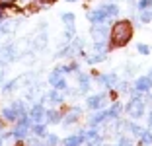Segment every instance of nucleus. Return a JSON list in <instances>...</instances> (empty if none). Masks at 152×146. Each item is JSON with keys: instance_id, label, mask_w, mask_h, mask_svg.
Returning a JSON list of instances; mask_svg holds the SVG:
<instances>
[{"instance_id": "obj_1", "label": "nucleus", "mask_w": 152, "mask_h": 146, "mask_svg": "<svg viewBox=\"0 0 152 146\" xmlns=\"http://www.w3.org/2000/svg\"><path fill=\"white\" fill-rule=\"evenodd\" d=\"M111 45L113 47H125L127 43L133 37V26L127 20H121V22H115L111 27Z\"/></svg>"}, {"instance_id": "obj_2", "label": "nucleus", "mask_w": 152, "mask_h": 146, "mask_svg": "<svg viewBox=\"0 0 152 146\" xmlns=\"http://www.w3.org/2000/svg\"><path fill=\"white\" fill-rule=\"evenodd\" d=\"M127 113H129L133 119H139V117L144 115V103H142V99H140L139 96H134L133 99L129 101V105H127Z\"/></svg>"}, {"instance_id": "obj_3", "label": "nucleus", "mask_w": 152, "mask_h": 146, "mask_svg": "<svg viewBox=\"0 0 152 146\" xmlns=\"http://www.w3.org/2000/svg\"><path fill=\"white\" fill-rule=\"evenodd\" d=\"M61 74H63V72L57 68V70L51 72V76H49V84H53L55 90H64V88H66V80H64Z\"/></svg>"}, {"instance_id": "obj_4", "label": "nucleus", "mask_w": 152, "mask_h": 146, "mask_svg": "<svg viewBox=\"0 0 152 146\" xmlns=\"http://www.w3.org/2000/svg\"><path fill=\"white\" fill-rule=\"evenodd\" d=\"M82 137L88 146H102V137L98 134V131H86V133H82Z\"/></svg>"}, {"instance_id": "obj_5", "label": "nucleus", "mask_w": 152, "mask_h": 146, "mask_svg": "<svg viewBox=\"0 0 152 146\" xmlns=\"http://www.w3.org/2000/svg\"><path fill=\"white\" fill-rule=\"evenodd\" d=\"M88 20L92 23H103V22H105V20H107V14H105V10H103V6L98 8V10H94V12H90Z\"/></svg>"}, {"instance_id": "obj_6", "label": "nucleus", "mask_w": 152, "mask_h": 146, "mask_svg": "<svg viewBox=\"0 0 152 146\" xmlns=\"http://www.w3.org/2000/svg\"><path fill=\"white\" fill-rule=\"evenodd\" d=\"M45 115H47V113H45V109H43V105H33L31 107V111H29V119L33 121V123H41V121L45 119Z\"/></svg>"}, {"instance_id": "obj_7", "label": "nucleus", "mask_w": 152, "mask_h": 146, "mask_svg": "<svg viewBox=\"0 0 152 146\" xmlns=\"http://www.w3.org/2000/svg\"><path fill=\"white\" fill-rule=\"evenodd\" d=\"M107 27L102 26V23H94V27H92V37H94L96 41H103L105 37H107Z\"/></svg>"}, {"instance_id": "obj_8", "label": "nucleus", "mask_w": 152, "mask_h": 146, "mask_svg": "<svg viewBox=\"0 0 152 146\" xmlns=\"http://www.w3.org/2000/svg\"><path fill=\"white\" fill-rule=\"evenodd\" d=\"M150 88H152V80L148 78V76H140V78H137V82H134V90H137V92H148Z\"/></svg>"}, {"instance_id": "obj_9", "label": "nucleus", "mask_w": 152, "mask_h": 146, "mask_svg": "<svg viewBox=\"0 0 152 146\" xmlns=\"http://www.w3.org/2000/svg\"><path fill=\"white\" fill-rule=\"evenodd\" d=\"M98 82L103 86H107V88H113V86H117V76L115 74H102L98 78Z\"/></svg>"}, {"instance_id": "obj_10", "label": "nucleus", "mask_w": 152, "mask_h": 146, "mask_svg": "<svg viewBox=\"0 0 152 146\" xmlns=\"http://www.w3.org/2000/svg\"><path fill=\"white\" fill-rule=\"evenodd\" d=\"M103 103H105V96H90L88 97V107H92V109H99Z\"/></svg>"}, {"instance_id": "obj_11", "label": "nucleus", "mask_w": 152, "mask_h": 146, "mask_svg": "<svg viewBox=\"0 0 152 146\" xmlns=\"http://www.w3.org/2000/svg\"><path fill=\"white\" fill-rule=\"evenodd\" d=\"M78 119H80V109H78V107H74V109H70V111L66 113V117H64V125L76 123Z\"/></svg>"}, {"instance_id": "obj_12", "label": "nucleus", "mask_w": 152, "mask_h": 146, "mask_svg": "<svg viewBox=\"0 0 152 146\" xmlns=\"http://www.w3.org/2000/svg\"><path fill=\"white\" fill-rule=\"evenodd\" d=\"M105 119H107V111H98L94 117H90V123H92V125H99V123H103Z\"/></svg>"}, {"instance_id": "obj_13", "label": "nucleus", "mask_w": 152, "mask_h": 146, "mask_svg": "<svg viewBox=\"0 0 152 146\" xmlns=\"http://www.w3.org/2000/svg\"><path fill=\"white\" fill-rule=\"evenodd\" d=\"M2 117H4L6 121H16V119H18L14 107H4V109H2Z\"/></svg>"}, {"instance_id": "obj_14", "label": "nucleus", "mask_w": 152, "mask_h": 146, "mask_svg": "<svg viewBox=\"0 0 152 146\" xmlns=\"http://www.w3.org/2000/svg\"><path fill=\"white\" fill-rule=\"evenodd\" d=\"M84 140V137L82 134H76V137H68L66 140H64V146H80V142Z\"/></svg>"}, {"instance_id": "obj_15", "label": "nucleus", "mask_w": 152, "mask_h": 146, "mask_svg": "<svg viewBox=\"0 0 152 146\" xmlns=\"http://www.w3.org/2000/svg\"><path fill=\"white\" fill-rule=\"evenodd\" d=\"M103 10H105V14H107V18H115L117 14H119L117 4H105V6H103Z\"/></svg>"}, {"instance_id": "obj_16", "label": "nucleus", "mask_w": 152, "mask_h": 146, "mask_svg": "<svg viewBox=\"0 0 152 146\" xmlns=\"http://www.w3.org/2000/svg\"><path fill=\"white\" fill-rule=\"evenodd\" d=\"M12 107H14V111H16L18 119H20V117H26V107H23V103H22V101H14V103H12Z\"/></svg>"}, {"instance_id": "obj_17", "label": "nucleus", "mask_w": 152, "mask_h": 146, "mask_svg": "<svg viewBox=\"0 0 152 146\" xmlns=\"http://www.w3.org/2000/svg\"><path fill=\"white\" fill-rule=\"evenodd\" d=\"M78 82H80V92H86L90 88V78L86 74H78Z\"/></svg>"}, {"instance_id": "obj_18", "label": "nucleus", "mask_w": 152, "mask_h": 146, "mask_svg": "<svg viewBox=\"0 0 152 146\" xmlns=\"http://www.w3.org/2000/svg\"><path fill=\"white\" fill-rule=\"evenodd\" d=\"M63 22L66 23L68 29H74V14H63Z\"/></svg>"}, {"instance_id": "obj_19", "label": "nucleus", "mask_w": 152, "mask_h": 146, "mask_svg": "<svg viewBox=\"0 0 152 146\" xmlns=\"http://www.w3.org/2000/svg\"><path fill=\"white\" fill-rule=\"evenodd\" d=\"M119 113H121V105H119V103H115V105H111V109L107 111V117H109V119H117Z\"/></svg>"}, {"instance_id": "obj_20", "label": "nucleus", "mask_w": 152, "mask_h": 146, "mask_svg": "<svg viewBox=\"0 0 152 146\" xmlns=\"http://www.w3.org/2000/svg\"><path fill=\"white\" fill-rule=\"evenodd\" d=\"M45 117H47L49 123H61V113H58V111H49Z\"/></svg>"}, {"instance_id": "obj_21", "label": "nucleus", "mask_w": 152, "mask_h": 146, "mask_svg": "<svg viewBox=\"0 0 152 146\" xmlns=\"http://www.w3.org/2000/svg\"><path fill=\"white\" fill-rule=\"evenodd\" d=\"M140 142H142L144 146L152 144V133H148V131H142V134H140Z\"/></svg>"}, {"instance_id": "obj_22", "label": "nucleus", "mask_w": 152, "mask_h": 146, "mask_svg": "<svg viewBox=\"0 0 152 146\" xmlns=\"http://www.w3.org/2000/svg\"><path fill=\"white\" fill-rule=\"evenodd\" d=\"M49 101H53V103H61V101H63V96H61L57 90H53V92L49 93Z\"/></svg>"}, {"instance_id": "obj_23", "label": "nucleus", "mask_w": 152, "mask_h": 146, "mask_svg": "<svg viewBox=\"0 0 152 146\" xmlns=\"http://www.w3.org/2000/svg\"><path fill=\"white\" fill-rule=\"evenodd\" d=\"M137 51H139L140 55H148V53H150V47L144 45V43H139V45H137Z\"/></svg>"}, {"instance_id": "obj_24", "label": "nucleus", "mask_w": 152, "mask_h": 146, "mask_svg": "<svg viewBox=\"0 0 152 146\" xmlns=\"http://www.w3.org/2000/svg\"><path fill=\"white\" fill-rule=\"evenodd\" d=\"M33 133H35L37 137H45V127H43V125H39V123H37L35 127H33Z\"/></svg>"}, {"instance_id": "obj_25", "label": "nucleus", "mask_w": 152, "mask_h": 146, "mask_svg": "<svg viewBox=\"0 0 152 146\" xmlns=\"http://www.w3.org/2000/svg\"><path fill=\"white\" fill-rule=\"evenodd\" d=\"M150 20H152V12H150V10H142L140 22H150Z\"/></svg>"}, {"instance_id": "obj_26", "label": "nucleus", "mask_w": 152, "mask_h": 146, "mask_svg": "<svg viewBox=\"0 0 152 146\" xmlns=\"http://www.w3.org/2000/svg\"><path fill=\"white\" fill-rule=\"evenodd\" d=\"M150 6H152V0H140V2H139V8L140 10H148Z\"/></svg>"}, {"instance_id": "obj_27", "label": "nucleus", "mask_w": 152, "mask_h": 146, "mask_svg": "<svg viewBox=\"0 0 152 146\" xmlns=\"http://www.w3.org/2000/svg\"><path fill=\"white\" fill-rule=\"evenodd\" d=\"M47 144H49V146H57L58 144V138L55 137V134H49V137H47Z\"/></svg>"}, {"instance_id": "obj_28", "label": "nucleus", "mask_w": 152, "mask_h": 146, "mask_svg": "<svg viewBox=\"0 0 152 146\" xmlns=\"http://www.w3.org/2000/svg\"><path fill=\"white\" fill-rule=\"evenodd\" d=\"M117 146H133V142H131V138L121 137V138H119V144H117Z\"/></svg>"}, {"instance_id": "obj_29", "label": "nucleus", "mask_w": 152, "mask_h": 146, "mask_svg": "<svg viewBox=\"0 0 152 146\" xmlns=\"http://www.w3.org/2000/svg\"><path fill=\"white\" fill-rule=\"evenodd\" d=\"M105 58V55H94V57H88V62H99Z\"/></svg>"}, {"instance_id": "obj_30", "label": "nucleus", "mask_w": 152, "mask_h": 146, "mask_svg": "<svg viewBox=\"0 0 152 146\" xmlns=\"http://www.w3.org/2000/svg\"><path fill=\"white\" fill-rule=\"evenodd\" d=\"M16 0H0V8H6V6H12Z\"/></svg>"}, {"instance_id": "obj_31", "label": "nucleus", "mask_w": 152, "mask_h": 146, "mask_svg": "<svg viewBox=\"0 0 152 146\" xmlns=\"http://www.w3.org/2000/svg\"><path fill=\"white\" fill-rule=\"evenodd\" d=\"M148 125L152 127V111H150V115H148Z\"/></svg>"}, {"instance_id": "obj_32", "label": "nucleus", "mask_w": 152, "mask_h": 146, "mask_svg": "<svg viewBox=\"0 0 152 146\" xmlns=\"http://www.w3.org/2000/svg\"><path fill=\"white\" fill-rule=\"evenodd\" d=\"M2 20H4V14H2V8H0V23H2Z\"/></svg>"}, {"instance_id": "obj_33", "label": "nucleus", "mask_w": 152, "mask_h": 146, "mask_svg": "<svg viewBox=\"0 0 152 146\" xmlns=\"http://www.w3.org/2000/svg\"><path fill=\"white\" fill-rule=\"evenodd\" d=\"M148 78H150V80H152V70H150V72H148Z\"/></svg>"}, {"instance_id": "obj_34", "label": "nucleus", "mask_w": 152, "mask_h": 146, "mask_svg": "<svg viewBox=\"0 0 152 146\" xmlns=\"http://www.w3.org/2000/svg\"><path fill=\"white\" fill-rule=\"evenodd\" d=\"M0 131H2V121H0Z\"/></svg>"}, {"instance_id": "obj_35", "label": "nucleus", "mask_w": 152, "mask_h": 146, "mask_svg": "<svg viewBox=\"0 0 152 146\" xmlns=\"http://www.w3.org/2000/svg\"><path fill=\"white\" fill-rule=\"evenodd\" d=\"M0 144H2V137H0Z\"/></svg>"}, {"instance_id": "obj_36", "label": "nucleus", "mask_w": 152, "mask_h": 146, "mask_svg": "<svg viewBox=\"0 0 152 146\" xmlns=\"http://www.w3.org/2000/svg\"><path fill=\"white\" fill-rule=\"evenodd\" d=\"M150 101H152V93H150Z\"/></svg>"}, {"instance_id": "obj_37", "label": "nucleus", "mask_w": 152, "mask_h": 146, "mask_svg": "<svg viewBox=\"0 0 152 146\" xmlns=\"http://www.w3.org/2000/svg\"><path fill=\"white\" fill-rule=\"evenodd\" d=\"M68 2H74V0H68Z\"/></svg>"}]
</instances>
